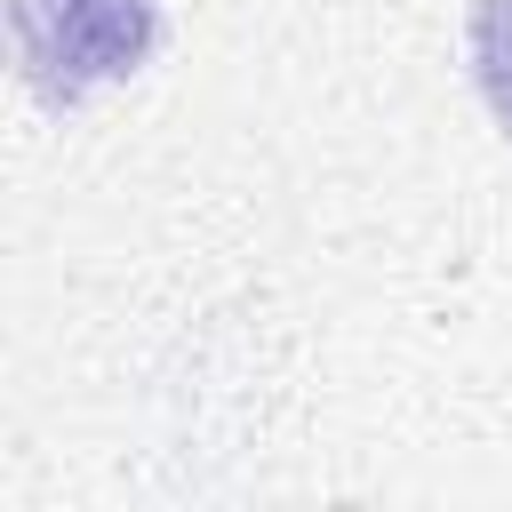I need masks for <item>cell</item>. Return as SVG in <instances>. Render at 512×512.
I'll list each match as a JSON object with an SVG mask.
<instances>
[{"mask_svg": "<svg viewBox=\"0 0 512 512\" xmlns=\"http://www.w3.org/2000/svg\"><path fill=\"white\" fill-rule=\"evenodd\" d=\"M472 80L512 136V0H472Z\"/></svg>", "mask_w": 512, "mask_h": 512, "instance_id": "7a4b0ae2", "label": "cell"}, {"mask_svg": "<svg viewBox=\"0 0 512 512\" xmlns=\"http://www.w3.org/2000/svg\"><path fill=\"white\" fill-rule=\"evenodd\" d=\"M152 0H56L32 24V64L48 80V96H80L96 80H120L128 64H144L152 48Z\"/></svg>", "mask_w": 512, "mask_h": 512, "instance_id": "6da1fadb", "label": "cell"}]
</instances>
